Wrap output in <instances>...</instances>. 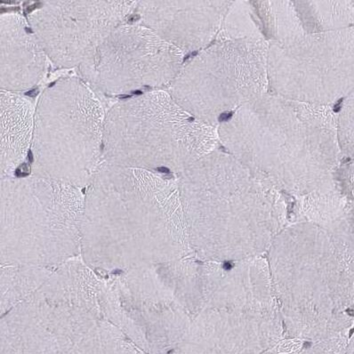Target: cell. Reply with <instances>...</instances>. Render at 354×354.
Listing matches in <instances>:
<instances>
[{
  "instance_id": "10",
  "label": "cell",
  "mask_w": 354,
  "mask_h": 354,
  "mask_svg": "<svg viewBox=\"0 0 354 354\" xmlns=\"http://www.w3.org/2000/svg\"><path fill=\"white\" fill-rule=\"evenodd\" d=\"M75 272L55 273L2 321L3 354H64L99 322L94 288Z\"/></svg>"
},
{
  "instance_id": "20",
  "label": "cell",
  "mask_w": 354,
  "mask_h": 354,
  "mask_svg": "<svg viewBox=\"0 0 354 354\" xmlns=\"http://www.w3.org/2000/svg\"><path fill=\"white\" fill-rule=\"evenodd\" d=\"M306 33L354 27V1H293Z\"/></svg>"
},
{
  "instance_id": "1",
  "label": "cell",
  "mask_w": 354,
  "mask_h": 354,
  "mask_svg": "<svg viewBox=\"0 0 354 354\" xmlns=\"http://www.w3.org/2000/svg\"><path fill=\"white\" fill-rule=\"evenodd\" d=\"M84 257L94 266L161 265L192 253L177 180L102 162L88 185Z\"/></svg>"
},
{
  "instance_id": "8",
  "label": "cell",
  "mask_w": 354,
  "mask_h": 354,
  "mask_svg": "<svg viewBox=\"0 0 354 354\" xmlns=\"http://www.w3.org/2000/svg\"><path fill=\"white\" fill-rule=\"evenodd\" d=\"M136 267L104 295L109 315L158 349L178 346L204 310L198 257Z\"/></svg>"
},
{
  "instance_id": "9",
  "label": "cell",
  "mask_w": 354,
  "mask_h": 354,
  "mask_svg": "<svg viewBox=\"0 0 354 354\" xmlns=\"http://www.w3.org/2000/svg\"><path fill=\"white\" fill-rule=\"evenodd\" d=\"M266 39L216 40L183 65L167 89L198 120L218 127L269 91Z\"/></svg>"
},
{
  "instance_id": "6",
  "label": "cell",
  "mask_w": 354,
  "mask_h": 354,
  "mask_svg": "<svg viewBox=\"0 0 354 354\" xmlns=\"http://www.w3.org/2000/svg\"><path fill=\"white\" fill-rule=\"evenodd\" d=\"M85 197L46 177L1 178L2 261L41 266L69 259L82 240Z\"/></svg>"
},
{
  "instance_id": "11",
  "label": "cell",
  "mask_w": 354,
  "mask_h": 354,
  "mask_svg": "<svg viewBox=\"0 0 354 354\" xmlns=\"http://www.w3.org/2000/svg\"><path fill=\"white\" fill-rule=\"evenodd\" d=\"M268 80L269 91L304 104L346 98L354 89V27L269 42Z\"/></svg>"
},
{
  "instance_id": "3",
  "label": "cell",
  "mask_w": 354,
  "mask_h": 354,
  "mask_svg": "<svg viewBox=\"0 0 354 354\" xmlns=\"http://www.w3.org/2000/svg\"><path fill=\"white\" fill-rule=\"evenodd\" d=\"M220 145L285 194L318 190L339 169L337 114L267 92L217 127Z\"/></svg>"
},
{
  "instance_id": "16",
  "label": "cell",
  "mask_w": 354,
  "mask_h": 354,
  "mask_svg": "<svg viewBox=\"0 0 354 354\" xmlns=\"http://www.w3.org/2000/svg\"><path fill=\"white\" fill-rule=\"evenodd\" d=\"M232 1H138L140 24L180 51H201L216 41Z\"/></svg>"
},
{
  "instance_id": "21",
  "label": "cell",
  "mask_w": 354,
  "mask_h": 354,
  "mask_svg": "<svg viewBox=\"0 0 354 354\" xmlns=\"http://www.w3.org/2000/svg\"><path fill=\"white\" fill-rule=\"evenodd\" d=\"M263 35L270 42L284 44L306 34L293 1L252 2Z\"/></svg>"
},
{
  "instance_id": "2",
  "label": "cell",
  "mask_w": 354,
  "mask_h": 354,
  "mask_svg": "<svg viewBox=\"0 0 354 354\" xmlns=\"http://www.w3.org/2000/svg\"><path fill=\"white\" fill-rule=\"evenodd\" d=\"M177 184L198 259L262 257L287 226L283 192L220 148L180 174Z\"/></svg>"
},
{
  "instance_id": "19",
  "label": "cell",
  "mask_w": 354,
  "mask_h": 354,
  "mask_svg": "<svg viewBox=\"0 0 354 354\" xmlns=\"http://www.w3.org/2000/svg\"><path fill=\"white\" fill-rule=\"evenodd\" d=\"M35 109L17 93H0V172L13 176L32 148Z\"/></svg>"
},
{
  "instance_id": "23",
  "label": "cell",
  "mask_w": 354,
  "mask_h": 354,
  "mask_svg": "<svg viewBox=\"0 0 354 354\" xmlns=\"http://www.w3.org/2000/svg\"><path fill=\"white\" fill-rule=\"evenodd\" d=\"M348 342V335L317 342L284 337L263 354H346Z\"/></svg>"
},
{
  "instance_id": "18",
  "label": "cell",
  "mask_w": 354,
  "mask_h": 354,
  "mask_svg": "<svg viewBox=\"0 0 354 354\" xmlns=\"http://www.w3.org/2000/svg\"><path fill=\"white\" fill-rule=\"evenodd\" d=\"M298 222L319 226L354 250V162L339 167L322 187L297 198Z\"/></svg>"
},
{
  "instance_id": "17",
  "label": "cell",
  "mask_w": 354,
  "mask_h": 354,
  "mask_svg": "<svg viewBox=\"0 0 354 354\" xmlns=\"http://www.w3.org/2000/svg\"><path fill=\"white\" fill-rule=\"evenodd\" d=\"M48 55L29 21L18 14L0 17V86L23 92L41 82L48 69Z\"/></svg>"
},
{
  "instance_id": "5",
  "label": "cell",
  "mask_w": 354,
  "mask_h": 354,
  "mask_svg": "<svg viewBox=\"0 0 354 354\" xmlns=\"http://www.w3.org/2000/svg\"><path fill=\"white\" fill-rule=\"evenodd\" d=\"M217 127L198 120L167 91L118 102L105 115L104 162L179 176L219 148Z\"/></svg>"
},
{
  "instance_id": "12",
  "label": "cell",
  "mask_w": 354,
  "mask_h": 354,
  "mask_svg": "<svg viewBox=\"0 0 354 354\" xmlns=\"http://www.w3.org/2000/svg\"><path fill=\"white\" fill-rule=\"evenodd\" d=\"M184 53L142 24L123 23L79 67L84 82L105 94L142 88H169L184 65Z\"/></svg>"
},
{
  "instance_id": "25",
  "label": "cell",
  "mask_w": 354,
  "mask_h": 354,
  "mask_svg": "<svg viewBox=\"0 0 354 354\" xmlns=\"http://www.w3.org/2000/svg\"><path fill=\"white\" fill-rule=\"evenodd\" d=\"M346 354H354V337L348 342Z\"/></svg>"
},
{
  "instance_id": "15",
  "label": "cell",
  "mask_w": 354,
  "mask_h": 354,
  "mask_svg": "<svg viewBox=\"0 0 354 354\" xmlns=\"http://www.w3.org/2000/svg\"><path fill=\"white\" fill-rule=\"evenodd\" d=\"M201 261L205 309H279L267 259Z\"/></svg>"
},
{
  "instance_id": "7",
  "label": "cell",
  "mask_w": 354,
  "mask_h": 354,
  "mask_svg": "<svg viewBox=\"0 0 354 354\" xmlns=\"http://www.w3.org/2000/svg\"><path fill=\"white\" fill-rule=\"evenodd\" d=\"M105 115L94 90L80 77H62L46 88L35 109L33 175L88 185L104 162Z\"/></svg>"
},
{
  "instance_id": "13",
  "label": "cell",
  "mask_w": 354,
  "mask_h": 354,
  "mask_svg": "<svg viewBox=\"0 0 354 354\" xmlns=\"http://www.w3.org/2000/svg\"><path fill=\"white\" fill-rule=\"evenodd\" d=\"M138 1H44L29 24L57 66L80 67L127 17Z\"/></svg>"
},
{
  "instance_id": "22",
  "label": "cell",
  "mask_w": 354,
  "mask_h": 354,
  "mask_svg": "<svg viewBox=\"0 0 354 354\" xmlns=\"http://www.w3.org/2000/svg\"><path fill=\"white\" fill-rule=\"evenodd\" d=\"M241 39H266L252 2H232L216 41Z\"/></svg>"
},
{
  "instance_id": "4",
  "label": "cell",
  "mask_w": 354,
  "mask_h": 354,
  "mask_svg": "<svg viewBox=\"0 0 354 354\" xmlns=\"http://www.w3.org/2000/svg\"><path fill=\"white\" fill-rule=\"evenodd\" d=\"M284 337L323 341L353 324L354 250L308 222L286 226L268 250Z\"/></svg>"
},
{
  "instance_id": "14",
  "label": "cell",
  "mask_w": 354,
  "mask_h": 354,
  "mask_svg": "<svg viewBox=\"0 0 354 354\" xmlns=\"http://www.w3.org/2000/svg\"><path fill=\"white\" fill-rule=\"evenodd\" d=\"M284 337L279 310L205 309L173 354H263Z\"/></svg>"
},
{
  "instance_id": "24",
  "label": "cell",
  "mask_w": 354,
  "mask_h": 354,
  "mask_svg": "<svg viewBox=\"0 0 354 354\" xmlns=\"http://www.w3.org/2000/svg\"><path fill=\"white\" fill-rule=\"evenodd\" d=\"M337 130L342 153L354 160V89L342 104L337 114Z\"/></svg>"
}]
</instances>
